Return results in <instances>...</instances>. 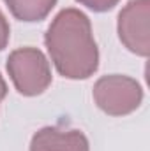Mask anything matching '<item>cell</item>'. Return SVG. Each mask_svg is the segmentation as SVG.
I'll use <instances>...</instances> for the list:
<instances>
[{
  "mask_svg": "<svg viewBox=\"0 0 150 151\" xmlns=\"http://www.w3.org/2000/svg\"><path fill=\"white\" fill-rule=\"evenodd\" d=\"M44 44L57 72L66 79H88L99 69L92 23L76 7L62 9L50 23Z\"/></svg>",
  "mask_w": 150,
  "mask_h": 151,
  "instance_id": "6da1fadb",
  "label": "cell"
},
{
  "mask_svg": "<svg viewBox=\"0 0 150 151\" xmlns=\"http://www.w3.org/2000/svg\"><path fill=\"white\" fill-rule=\"evenodd\" d=\"M11 14L25 23H36L48 18L57 0H4Z\"/></svg>",
  "mask_w": 150,
  "mask_h": 151,
  "instance_id": "8992f818",
  "label": "cell"
},
{
  "mask_svg": "<svg viewBox=\"0 0 150 151\" xmlns=\"http://www.w3.org/2000/svg\"><path fill=\"white\" fill-rule=\"evenodd\" d=\"M30 151H90V144L79 130L42 127L30 141Z\"/></svg>",
  "mask_w": 150,
  "mask_h": 151,
  "instance_id": "5b68a950",
  "label": "cell"
},
{
  "mask_svg": "<svg viewBox=\"0 0 150 151\" xmlns=\"http://www.w3.org/2000/svg\"><path fill=\"white\" fill-rule=\"evenodd\" d=\"M92 97L97 107L108 116H127L141 106L143 88L129 76L110 74L95 81Z\"/></svg>",
  "mask_w": 150,
  "mask_h": 151,
  "instance_id": "3957f363",
  "label": "cell"
},
{
  "mask_svg": "<svg viewBox=\"0 0 150 151\" xmlns=\"http://www.w3.org/2000/svg\"><path fill=\"white\" fill-rule=\"evenodd\" d=\"M5 67L16 91L23 97H37L44 93L53 79L48 58L41 49L32 46L11 51Z\"/></svg>",
  "mask_w": 150,
  "mask_h": 151,
  "instance_id": "7a4b0ae2",
  "label": "cell"
},
{
  "mask_svg": "<svg viewBox=\"0 0 150 151\" xmlns=\"http://www.w3.org/2000/svg\"><path fill=\"white\" fill-rule=\"evenodd\" d=\"M76 2L94 12H106V11H111L120 0H76Z\"/></svg>",
  "mask_w": 150,
  "mask_h": 151,
  "instance_id": "52a82bcc",
  "label": "cell"
},
{
  "mask_svg": "<svg viewBox=\"0 0 150 151\" xmlns=\"http://www.w3.org/2000/svg\"><path fill=\"white\" fill-rule=\"evenodd\" d=\"M9 37H11V27H9L7 18L0 11V51L9 44Z\"/></svg>",
  "mask_w": 150,
  "mask_h": 151,
  "instance_id": "ba28073f",
  "label": "cell"
},
{
  "mask_svg": "<svg viewBox=\"0 0 150 151\" xmlns=\"http://www.w3.org/2000/svg\"><path fill=\"white\" fill-rule=\"evenodd\" d=\"M5 95H7V84H5V81H4L2 74H0V102L5 99Z\"/></svg>",
  "mask_w": 150,
  "mask_h": 151,
  "instance_id": "9c48e42d",
  "label": "cell"
},
{
  "mask_svg": "<svg viewBox=\"0 0 150 151\" xmlns=\"http://www.w3.org/2000/svg\"><path fill=\"white\" fill-rule=\"evenodd\" d=\"M149 19L150 0H129L118 12L117 32L120 42L138 56H149Z\"/></svg>",
  "mask_w": 150,
  "mask_h": 151,
  "instance_id": "277c9868",
  "label": "cell"
}]
</instances>
